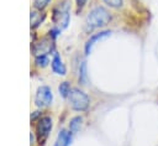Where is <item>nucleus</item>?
<instances>
[{
  "instance_id": "f257e3e1",
  "label": "nucleus",
  "mask_w": 158,
  "mask_h": 146,
  "mask_svg": "<svg viewBox=\"0 0 158 146\" xmlns=\"http://www.w3.org/2000/svg\"><path fill=\"white\" fill-rule=\"evenodd\" d=\"M111 16L109 14V11L101 6H98L95 9H93L88 16H86V25L91 28H95V27H101V26H105L106 24H109Z\"/></svg>"
},
{
  "instance_id": "f03ea898",
  "label": "nucleus",
  "mask_w": 158,
  "mask_h": 146,
  "mask_svg": "<svg viewBox=\"0 0 158 146\" xmlns=\"http://www.w3.org/2000/svg\"><path fill=\"white\" fill-rule=\"evenodd\" d=\"M68 100H69L70 106L78 111H84L89 106V97L84 92H81L80 89H77V88L70 89Z\"/></svg>"
},
{
  "instance_id": "7ed1b4c3",
  "label": "nucleus",
  "mask_w": 158,
  "mask_h": 146,
  "mask_svg": "<svg viewBox=\"0 0 158 146\" xmlns=\"http://www.w3.org/2000/svg\"><path fill=\"white\" fill-rule=\"evenodd\" d=\"M52 100H53V94L48 87L43 85V87H40L37 89V93L35 97V103L37 106H40V108L48 106V105H51Z\"/></svg>"
},
{
  "instance_id": "20e7f679",
  "label": "nucleus",
  "mask_w": 158,
  "mask_h": 146,
  "mask_svg": "<svg viewBox=\"0 0 158 146\" xmlns=\"http://www.w3.org/2000/svg\"><path fill=\"white\" fill-rule=\"evenodd\" d=\"M51 129H52V119L49 116H43L38 120L36 130H37V137H38L40 144L44 142L48 134L51 132Z\"/></svg>"
},
{
  "instance_id": "39448f33",
  "label": "nucleus",
  "mask_w": 158,
  "mask_h": 146,
  "mask_svg": "<svg viewBox=\"0 0 158 146\" xmlns=\"http://www.w3.org/2000/svg\"><path fill=\"white\" fill-rule=\"evenodd\" d=\"M53 49V40L52 38H42L40 42L35 43L32 47L33 53L37 56H46Z\"/></svg>"
},
{
  "instance_id": "423d86ee",
  "label": "nucleus",
  "mask_w": 158,
  "mask_h": 146,
  "mask_svg": "<svg viewBox=\"0 0 158 146\" xmlns=\"http://www.w3.org/2000/svg\"><path fill=\"white\" fill-rule=\"evenodd\" d=\"M110 35H111V31H101V32H98V33L93 35V36L86 41V43H85V54H89V53L91 52L94 45H95L99 40H102V38H105V37H107V36H110Z\"/></svg>"
},
{
  "instance_id": "0eeeda50",
  "label": "nucleus",
  "mask_w": 158,
  "mask_h": 146,
  "mask_svg": "<svg viewBox=\"0 0 158 146\" xmlns=\"http://www.w3.org/2000/svg\"><path fill=\"white\" fill-rule=\"evenodd\" d=\"M51 66H52V71H53L54 73L59 74V75H64L65 72H67L65 66L63 64V62H62V59H60V57H59L58 53H54L53 59H52V62H51Z\"/></svg>"
},
{
  "instance_id": "6e6552de",
  "label": "nucleus",
  "mask_w": 158,
  "mask_h": 146,
  "mask_svg": "<svg viewBox=\"0 0 158 146\" xmlns=\"http://www.w3.org/2000/svg\"><path fill=\"white\" fill-rule=\"evenodd\" d=\"M70 142H72V132L67 130H60L54 142V146H69Z\"/></svg>"
},
{
  "instance_id": "1a4fd4ad",
  "label": "nucleus",
  "mask_w": 158,
  "mask_h": 146,
  "mask_svg": "<svg viewBox=\"0 0 158 146\" xmlns=\"http://www.w3.org/2000/svg\"><path fill=\"white\" fill-rule=\"evenodd\" d=\"M86 79H88V74H86V62L83 61V62L80 63V67H79V83L86 84Z\"/></svg>"
},
{
  "instance_id": "9d476101",
  "label": "nucleus",
  "mask_w": 158,
  "mask_h": 146,
  "mask_svg": "<svg viewBox=\"0 0 158 146\" xmlns=\"http://www.w3.org/2000/svg\"><path fill=\"white\" fill-rule=\"evenodd\" d=\"M81 121H83V119L80 116H74L70 120V122H69V130H70V132H77L80 129Z\"/></svg>"
},
{
  "instance_id": "9b49d317",
  "label": "nucleus",
  "mask_w": 158,
  "mask_h": 146,
  "mask_svg": "<svg viewBox=\"0 0 158 146\" xmlns=\"http://www.w3.org/2000/svg\"><path fill=\"white\" fill-rule=\"evenodd\" d=\"M58 90H59V94H60L63 98H68V95H69V93H70L69 83H68V82H63V83H60Z\"/></svg>"
},
{
  "instance_id": "f8f14e48",
  "label": "nucleus",
  "mask_w": 158,
  "mask_h": 146,
  "mask_svg": "<svg viewBox=\"0 0 158 146\" xmlns=\"http://www.w3.org/2000/svg\"><path fill=\"white\" fill-rule=\"evenodd\" d=\"M43 17H44L43 15L41 16L37 12H31V24H32V27H37L41 24V21L43 20Z\"/></svg>"
},
{
  "instance_id": "ddd939ff",
  "label": "nucleus",
  "mask_w": 158,
  "mask_h": 146,
  "mask_svg": "<svg viewBox=\"0 0 158 146\" xmlns=\"http://www.w3.org/2000/svg\"><path fill=\"white\" fill-rule=\"evenodd\" d=\"M35 62L38 67H46L48 64V57L47 56H37Z\"/></svg>"
},
{
  "instance_id": "4468645a",
  "label": "nucleus",
  "mask_w": 158,
  "mask_h": 146,
  "mask_svg": "<svg viewBox=\"0 0 158 146\" xmlns=\"http://www.w3.org/2000/svg\"><path fill=\"white\" fill-rule=\"evenodd\" d=\"M49 1H51V0H33V4H35V6H36L37 9L41 10V9L46 7Z\"/></svg>"
},
{
  "instance_id": "2eb2a0df",
  "label": "nucleus",
  "mask_w": 158,
  "mask_h": 146,
  "mask_svg": "<svg viewBox=\"0 0 158 146\" xmlns=\"http://www.w3.org/2000/svg\"><path fill=\"white\" fill-rule=\"evenodd\" d=\"M109 6L112 7H120L122 5V0H104Z\"/></svg>"
},
{
  "instance_id": "dca6fc26",
  "label": "nucleus",
  "mask_w": 158,
  "mask_h": 146,
  "mask_svg": "<svg viewBox=\"0 0 158 146\" xmlns=\"http://www.w3.org/2000/svg\"><path fill=\"white\" fill-rule=\"evenodd\" d=\"M86 0H77V5H78V9H81L84 5H85Z\"/></svg>"
}]
</instances>
